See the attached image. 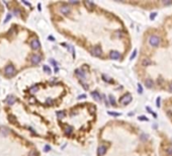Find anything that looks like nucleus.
<instances>
[{"label":"nucleus","instance_id":"nucleus-1","mask_svg":"<svg viewBox=\"0 0 172 156\" xmlns=\"http://www.w3.org/2000/svg\"><path fill=\"white\" fill-rule=\"evenodd\" d=\"M149 43H150L151 46L157 47L158 45H159V43H160V39L158 38L157 36H151L150 39H149Z\"/></svg>","mask_w":172,"mask_h":156},{"label":"nucleus","instance_id":"nucleus-2","mask_svg":"<svg viewBox=\"0 0 172 156\" xmlns=\"http://www.w3.org/2000/svg\"><path fill=\"white\" fill-rule=\"evenodd\" d=\"M14 73H15V68L13 66H11V65H8V66H6V68H5V74L7 76H12V75H14Z\"/></svg>","mask_w":172,"mask_h":156},{"label":"nucleus","instance_id":"nucleus-3","mask_svg":"<svg viewBox=\"0 0 172 156\" xmlns=\"http://www.w3.org/2000/svg\"><path fill=\"white\" fill-rule=\"evenodd\" d=\"M131 100H132V95H131L130 93L124 94V97L120 99V101H121V103H123V104H128V103H130Z\"/></svg>","mask_w":172,"mask_h":156},{"label":"nucleus","instance_id":"nucleus-4","mask_svg":"<svg viewBox=\"0 0 172 156\" xmlns=\"http://www.w3.org/2000/svg\"><path fill=\"white\" fill-rule=\"evenodd\" d=\"M91 53H92L94 56H96V57H98V56H100L101 54H102V52H101V49L98 48V47H95V48H93L92 50H91Z\"/></svg>","mask_w":172,"mask_h":156},{"label":"nucleus","instance_id":"nucleus-5","mask_svg":"<svg viewBox=\"0 0 172 156\" xmlns=\"http://www.w3.org/2000/svg\"><path fill=\"white\" fill-rule=\"evenodd\" d=\"M32 48L33 49V50H39L40 49V42L38 40H32Z\"/></svg>","mask_w":172,"mask_h":156},{"label":"nucleus","instance_id":"nucleus-6","mask_svg":"<svg viewBox=\"0 0 172 156\" xmlns=\"http://www.w3.org/2000/svg\"><path fill=\"white\" fill-rule=\"evenodd\" d=\"M120 53L116 52V51H111V52H110V58H111V59L117 60V59H120Z\"/></svg>","mask_w":172,"mask_h":156},{"label":"nucleus","instance_id":"nucleus-7","mask_svg":"<svg viewBox=\"0 0 172 156\" xmlns=\"http://www.w3.org/2000/svg\"><path fill=\"white\" fill-rule=\"evenodd\" d=\"M5 101H6V103H8V104H10V106H12V104L15 103V96L9 95V96H7V98H6Z\"/></svg>","mask_w":172,"mask_h":156},{"label":"nucleus","instance_id":"nucleus-8","mask_svg":"<svg viewBox=\"0 0 172 156\" xmlns=\"http://www.w3.org/2000/svg\"><path fill=\"white\" fill-rule=\"evenodd\" d=\"M32 64H35V65L39 64L40 62V57L39 55H33L32 57Z\"/></svg>","mask_w":172,"mask_h":156},{"label":"nucleus","instance_id":"nucleus-9","mask_svg":"<svg viewBox=\"0 0 172 156\" xmlns=\"http://www.w3.org/2000/svg\"><path fill=\"white\" fill-rule=\"evenodd\" d=\"M105 152H106V148L104 146H99L98 149H97V153H98L100 156L104 155V154H105Z\"/></svg>","mask_w":172,"mask_h":156},{"label":"nucleus","instance_id":"nucleus-10","mask_svg":"<svg viewBox=\"0 0 172 156\" xmlns=\"http://www.w3.org/2000/svg\"><path fill=\"white\" fill-rule=\"evenodd\" d=\"M60 11L63 13V14H68V13L70 12V8L68 7V6H62V7L60 8Z\"/></svg>","mask_w":172,"mask_h":156},{"label":"nucleus","instance_id":"nucleus-11","mask_svg":"<svg viewBox=\"0 0 172 156\" xmlns=\"http://www.w3.org/2000/svg\"><path fill=\"white\" fill-rule=\"evenodd\" d=\"M76 75L78 76V77H80L81 79H82V78H83V79L85 78V74H84V72L81 69H77L76 70Z\"/></svg>","mask_w":172,"mask_h":156},{"label":"nucleus","instance_id":"nucleus-12","mask_svg":"<svg viewBox=\"0 0 172 156\" xmlns=\"http://www.w3.org/2000/svg\"><path fill=\"white\" fill-rule=\"evenodd\" d=\"M0 133H1L3 136H7V135L9 134V131L7 128H4V127H1L0 128Z\"/></svg>","mask_w":172,"mask_h":156},{"label":"nucleus","instance_id":"nucleus-13","mask_svg":"<svg viewBox=\"0 0 172 156\" xmlns=\"http://www.w3.org/2000/svg\"><path fill=\"white\" fill-rule=\"evenodd\" d=\"M146 86L149 87V88H151L152 86H153V81L150 80V79H148V80L146 81Z\"/></svg>","mask_w":172,"mask_h":156},{"label":"nucleus","instance_id":"nucleus-14","mask_svg":"<svg viewBox=\"0 0 172 156\" xmlns=\"http://www.w3.org/2000/svg\"><path fill=\"white\" fill-rule=\"evenodd\" d=\"M38 89H39V87L36 86V85H35V86H32V88H30V93H36V91H38Z\"/></svg>","mask_w":172,"mask_h":156},{"label":"nucleus","instance_id":"nucleus-15","mask_svg":"<svg viewBox=\"0 0 172 156\" xmlns=\"http://www.w3.org/2000/svg\"><path fill=\"white\" fill-rule=\"evenodd\" d=\"M65 132H66L67 135H70L71 133H72V127H66Z\"/></svg>","mask_w":172,"mask_h":156},{"label":"nucleus","instance_id":"nucleus-16","mask_svg":"<svg viewBox=\"0 0 172 156\" xmlns=\"http://www.w3.org/2000/svg\"><path fill=\"white\" fill-rule=\"evenodd\" d=\"M43 69H44V71H46L47 73H51V69H50V67H49V66H47V65H44Z\"/></svg>","mask_w":172,"mask_h":156},{"label":"nucleus","instance_id":"nucleus-17","mask_svg":"<svg viewBox=\"0 0 172 156\" xmlns=\"http://www.w3.org/2000/svg\"><path fill=\"white\" fill-rule=\"evenodd\" d=\"M150 63H151V61H150L149 59H144V60H143V65H144V66L149 65Z\"/></svg>","mask_w":172,"mask_h":156},{"label":"nucleus","instance_id":"nucleus-18","mask_svg":"<svg viewBox=\"0 0 172 156\" xmlns=\"http://www.w3.org/2000/svg\"><path fill=\"white\" fill-rule=\"evenodd\" d=\"M92 96L95 98V99H99V94L96 92V91H93L92 92Z\"/></svg>","mask_w":172,"mask_h":156},{"label":"nucleus","instance_id":"nucleus-19","mask_svg":"<svg viewBox=\"0 0 172 156\" xmlns=\"http://www.w3.org/2000/svg\"><path fill=\"white\" fill-rule=\"evenodd\" d=\"M57 116H58L59 119H62V118H64V116H65V114H64V111H59V113L57 114Z\"/></svg>","mask_w":172,"mask_h":156},{"label":"nucleus","instance_id":"nucleus-20","mask_svg":"<svg viewBox=\"0 0 172 156\" xmlns=\"http://www.w3.org/2000/svg\"><path fill=\"white\" fill-rule=\"evenodd\" d=\"M108 114L110 115V116H116V117L120 116V113H113V111H108Z\"/></svg>","mask_w":172,"mask_h":156},{"label":"nucleus","instance_id":"nucleus-21","mask_svg":"<svg viewBox=\"0 0 172 156\" xmlns=\"http://www.w3.org/2000/svg\"><path fill=\"white\" fill-rule=\"evenodd\" d=\"M109 100H110V103L112 104V106H114V104H116V100H114L113 96H109Z\"/></svg>","mask_w":172,"mask_h":156},{"label":"nucleus","instance_id":"nucleus-22","mask_svg":"<svg viewBox=\"0 0 172 156\" xmlns=\"http://www.w3.org/2000/svg\"><path fill=\"white\" fill-rule=\"evenodd\" d=\"M166 153L168 154V155H172V147H169L166 150Z\"/></svg>","mask_w":172,"mask_h":156},{"label":"nucleus","instance_id":"nucleus-23","mask_svg":"<svg viewBox=\"0 0 172 156\" xmlns=\"http://www.w3.org/2000/svg\"><path fill=\"white\" fill-rule=\"evenodd\" d=\"M10 18H11V14H10V13H8V14H7V16H6V18L4 19V22H7Z\"/></svg>","mask_w":172,"mask_h":156},{"label":"nucleus","instance_id":"nucleus-24","mask_svg":"<svg viewBox=\"0 0 172 156\" xmlns=\"http://www.w3.org/2000/svg\"><path fill=\"white\" fill-rule=\"evenodd\" d=\"M46 103H48V104H52V103H53V100H52V98H48V99L46 100Z\"/></svg>","mask_w":172,"mask_h":156},{"label":"nucleus","instance_id":"nucleus-25","mask_svg":"<svg viewBox=\"0 0 172 156\" xmlns=\"http://www.w3.org/2000/svg\"><path fill=\"white\" fill-rule=\"evenodd\" d=\"M138 88H139V89H138V90H139V92H140V93H142V92H143V89H142V86H141V84H138Z\"/></svg>","mask_w":172,"mask_h":156},{"label":"nucleus","instance_id":"nucleus-26","mask_svg":"<svg viewBox=\"0 0 172 156\" xmlns=\"http://www.w3.org/2000/svg\"><path fill=\"white\" fill-rule=\"evenodd\" d=\"M50 62H51V63H52V64H53V65H54V66H57V63H56V61H55V60L51 59V60H50Z\"/></svg>","mask_w":172,"mask_h":156},{"label":"nucleus","instance_id":"nucleus-27","mask_svg":"<svg viewBox=\"0 0 172 156\" xmlns=\"http://www.w3.org/2000/svg\"><path fill=\"white\" fill-rule=\"evenodd\" d=\"M28 156H36V153L35 151H32V152H30V153L28 154Z\"/></svg>","mask_w":172,"mask_h":156},{"label":"nucleus","instance_id":"nucleus-28","mask_svg":"<svg viewBox=\"0 0 172 156\" xmlns=\"http://www.w3.org/2000/svg\"><path fill=\"white\" fill-rule=\"evenodd\" d=\"M136 54H137V51H134V53H133V55H132L131 59H134V58H135V56H136Z\"/></svg>","mask_w":172,"mask_h":156},{"label":"nucleus","instance_id":"nucleus-29","mask_svg":"<svg viewBox=\"0 0 172 156\" xmlns=\"http://www.w3.org/2000/svg\"><path fill=\"white\" fill-rule=\"evenodd\" d=\"M155 16H156V13H152L151 16H150V18H151V19H154Z\"/></svg>","mask_w":172,"mask_h":156},{"label":"nucleus","instance_id":"nucleus-30","mask_svg":"<svg viewBox=\"0 0 172 156\" xmlns=\"http://www.w3.org/2000/svg\"><path fill=\"white\" fill-rule=\"evenodd\" d=\"M44 150H45V151H49L50 150V146H48V145H47V146L44 148Z\"/></svg>","mask_w":172,"mask_h":156},{"label":"nucleus","instance_id":"nucleus-31","mask_svg":"<svg viewBox=\"0 0 172 156\" xmlns=\"http://www.w3.org/2000/svg\"><path fill=\"white\" fill-rule=\"evenodd\" d=\"M35 101H36V99H35V98H30V99H29V103H35Z\"/></svg>","mask_w":172,"mask_h":156},{"label":"nucleus","instance_id":"nucleus-32","mask_svg":"<svg viewBox=\"0 0 172 156\" xmlns=\"http://www.w3.org/2000/svg\"><path fill=\"white\" fill-rule=\"evenodd\" d=\"M157 107H160V98L157 99Z\"/></svg>","mask_w":172,"mask_h":156},{"label":"nucleus","instance_id":"nucleus-33","mask_svg":"<svg viewBox=\"0 0 172 156\" xmlns=\"http://www.w3.org/2000/svg\"><path fill=\"white\" fill-rule=\"evenodd\" d=\"M140 120H146V121H148V119H147V118H145V117H141V118H140Z\"/></svg>","mask_w":172,"mask_h":156},{"label":"nucleus","instance_id":"nucleus-34","mask_svg":"<svg viewBox=\"0 0 172 156\" xmlns=\"http://www.w3.org/2000/svg\"><path fill=\"white\" fill-rule=\"evenodd\" d=\"M84 97H85V94H83V95H80V96H79L78 98L80 99V98H84Z\"/></svg>","mask_w":172,"mask_h":156},{"label":"nucleus","instance_id":"nucleus-35","mask_svg":"<svg viewBox=\"0 0 172 156\" xmlns=\"http://www.w3.org/2000/svg\"><path fill=\"white\" fill-rule=\"evenodd\" d=\"M170 90H171V91H172V83H171V84H170Z\"/></svg>","mask_w":172,"mask_h":156}]
</instances>
